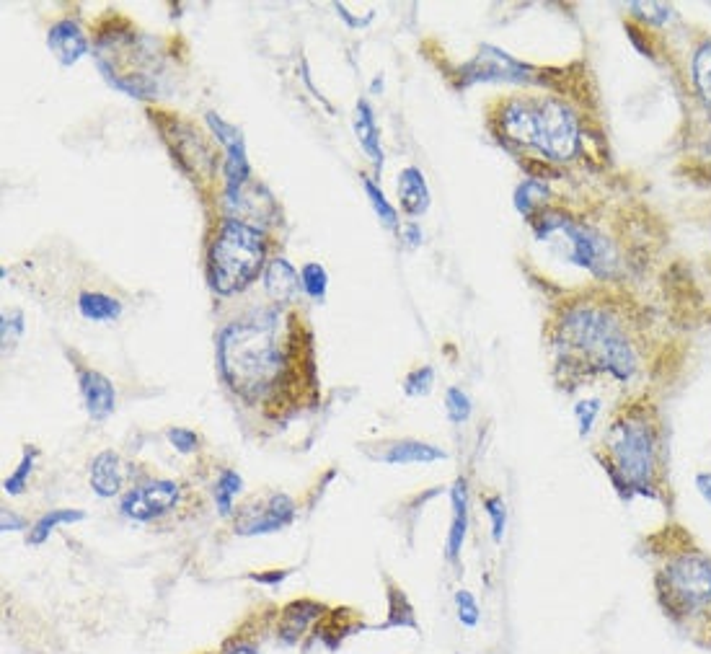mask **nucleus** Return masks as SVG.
<instances>
[{
	"mask_svg": "<svg viewBox=\"0 0 711 654\" xmlns=\"http://www.w3.org/2000/svg\"><path fill=\"white\" fill-rule=\"evenodd\" d=\"M595 458L624 502H673L668 419L649 393H631L613 409Z\"/></svg>",
	"mask_w": 711,
	"mask_h": 654,
	"instance_id": "1",
	"label": "nucleus"
},
{
	"mask_svg": "<svg viewBox=\"0 0 711 654\" xmlns=\"http://www.w3.org/2000/svg\"><path fill=\"white\" fill-rule=\"evenodd\" d=\"M277 308L225 326L218 339L223 380L246 404H272L298 375V334Z\"/></svg>",
	"mask_w": 711,
	"mask_h": 654,
	"instance_id": "2",
	"label": "nucleus"
},
{
	"mask_svg": "<svg viewBox=\"0 0 711 654\" xmlns=\"http://www.w3.org/2000/svg\"><path fill=\"white\" fill-rule=\"evenodd\" d=\"M652 592L665 621L696 647L711 652V554L670 523L647 538Z\"/></svg>",
	"mask_w": 711,
	"mask_h": 654,
	"instance_id": "3",
	"label": "nucleus"
},
{
	"mask_svg": "<svg viewBox=\"0 0 711 654\" xmlns=\"http://www.w3.org/2000/svg\"><path fill=\"white\" fill-rule=\"evenodd\" d=\"M556 344L562 349V368L569 388L598 375L631 383L642 370V352L621 318L603 306L582 303L564 313L556 329Z\"/></svg>",
	"mask_w": 711,
	"mask_h": 654,
	"instance_id": "4",
	"label": "nucleus"
},
{
	"mask_svg": "<svg viewBox=\"0 0 711 654\" xmlns=\"http://www.w3.org/2000/svg\"><path fill=\"white\" fill-rule=\"evenodd\" d=\"M502 138L541 150L551 161H569L580 150V125L572 109L554 99H512L497 117Z\"/></svg>",
	"mask_w": 711,
	"mask_h": 654,
	"instance_id": "5",
	"label": "nucleus"
},
{
	"mask_svg": "<svg viewBox=\"0 0 711 654\" xmlns=\"http://www.w3.org/2000/svg\"><path fill=\"white\" fill-rule=\"evenodd\" d=\"M264 254L262 231L241 220H223L210 246V285L215 293L233 295L249 287L262 272Z\"/></svg>",
	"mask_w": 711,
	"mask_h": 654,
	"instance_id": "6",
	"label": "nucleus"
},
{
	"mask_svg": "<svg viewBox=\"0 0 711 654\" xmlns=\"http://www.w3.org/2000/svg\"><path fill=\"white\" fill-rule=\"evenodd\" d=\"M531 225L538 241H549V238L556 236L562 238L564 259L577 264V267L590 269L593 275L608 277L611 267L616 264L613 262L608 238L600 236L590 225L567 218L564 212L549 210V207H546V210H541L536 218L531 220Z\"/></svg>",
	"mask_w": 711,
	"mask_h": 654,
	"instance_id": "7",
	"label": "nucleus"
},
{
	"mask_svg": "<svg viewBox=\"0 0 711 654\" xmlns=\"http://www.w3.org/2000/svg\"><path fill=\"white\" fill-rule=\"evenodd\" d=\"M295 520V505L287 494H269V497L251 502L238 512L233 530L238 536H267L287 528Z\"/></svg>",
	"mask_w": 711,
	"mask_h": 654,
	"instance_id": "8",
	"label": "nucleus"
},
{
	"mask_svg": "<svg viewBox=\"0 0 711 654\" xmlns=\"http://www.w3.org/2000/svg\"><path fill=\"white\" fill-rule=\"evenodd\" d=\"M207 125L213 127L215 138L225 145V202H228V207H233L241 202V189L251 179L244 138L236 127L223 122L218 114H207Z\"/></svg>",
	"mask_w": 711,
	"mask_h": 654,
	"instance_id": "9",
	"label": "nucleus"
},
{
	"mask_svg": "<svg viewBox=\"0 0 711 654\" xmlns=\"http://www.w3.org/2000/svg\"><path fill=\"white\" fill-rule=\"evenodd\" d=\"M179 502V486L174 481H150L122 497V512L132 520L148 523L171 512Z\"/></svg>",
	"mask_w": 711,
	"mask_h": 654,
	"instance_id": "10",
	"label": "nucleus"
},
{
	"mask_svg": "<svg viewBox=\"0 0 711 654\" xmlns=\"http://www.w3.org/2000/svg\"><path fill=\"white\" fill-rule=\"evenodd\" d=\"M463 83H479V81H510V83H525L528 81V68L518 63L515 57L507 52L497 50L492 44H484L479 55L461 70Z\"/></svg>",
	"mask_w": 711,
	"mask_h": 654,
	"instance_id": "11",
	"label": "nucleus"
},
{
	"mask_svg": "<svg viewBox=\"0 0 711 654\" xmlns=\"http://www.w3.org/2000/svg\"><path fill=\"white\" fill-rule=\"evenodd\" d=\"M78 386H81L88 417L94 419V422H104L107 417H112L117 396H114V386L107 375H101L99 370H81L78 373Z\"/></svg>",
	"mask_w": 711,
	"mask_h": 654,
	"instance_id": "12",
	"label": "nucleus"
},
{
	"mask_svg": "<svg viewBox=\"0 0 711 654\" xmlns=\"http://www.w3.org/2000/svg\"><path fill=\"white\" fill-rule=\"evenodd\" d=\"M47 47L63 65H75L88 52V39L75 21H57L47 34Z\"/></svg>",
	"mask_w": 711,
	"mask_h": 654,
	"instance_id": "13",
	"label": "nucleus"
},
{
	"mask_svg": "<svg viewBox=\"0 0 711 654\" xmlns=\"http://www.w3.org/2000/svg\"><path fill=\"white\" fill-rule=\"evenodd\" d=\"M450 505H453V520H450L448 541H445V556L448 561H458L463 551V541L468 533V484L458 479L450 489Z\"/></svg>",
	"mask_w": 711,
	"mask_h": 654,
	"instance_id": "14",
	"label": "nucleus"
},
{
	"mask_svg": "<svg viewBox=\"0 0 711 654\" xmlns=\"http://www.w3.org/2000/svg\"><path fill=\"white\" fill-rule=\"evenodd\" d=\"M326 608L316 600H295L282 611L280 616V639L287 644H295L300 636L306 634L316 618H321Z\"/></svg>",
	"mask_w": 711,
	"mask_h": 654,
	"instance_id": "15",
	"label": "nucleus"
},
{
	"mask_svg": "<svg viewBox=\"0 0 711 654\" xmlns=\"http://www.w3.org/2000/svg\"><path fill=\"white\" fill-rule=\"evenodd\" d=\"M264 285H267L269 298L280 303V306L293 303L295 295H298V287H303L300 285L298 272H295L285 259H272V262H267V267H264Z\"/></svg>",
	"mask_w": 711,
	"mask_h": 654,
	"instance_id": "16",
	"label": "nucleus"
},
{
	"mask_svg": "<svg viewBox=\"0 0 711 654\" xmlns=\"http://www.w3.org/2000/svg\"><path fill=\"white\" fill-rule=\"evenodd\" d=\"M399 200L406 215L419 218L430 210V189H427L425 174L417 166H409L399 174Z\"/></svg>",
	"mask_w": 711,
	"mask_h": 654,
	"instance_id": "17",
	"label": "nucleus"
},
{
	"mask_svg": "<svg viewBox=\"0 0 711 654\" xmlns=\"http://www.w3.org/2000/svg\"><path fill=\"white\" fill-rule=\"evenodd\" d=\"M448 453L443 448L419 440H401V443L388 445L386 453H381V461L388 466H409V463H435L445 461Z\"/></svg>",
	"mask_w": 711,
	"mask_h": 654,
	"instance_id": "18",
	"label": "nucleus"
},
{
	"mask_svg": "<svg viewBox=\"0 0 711 654\" xmlns=\"http://www.w3.org/2000/svg\"><path fill=\"white\" fill-rule=\"evenodd\" d=\"M88 481H91V489H94L99 497H114L122 489V466H119V455L112 453V450H104L94 458L91 463V474H88Z\"/></svg>",
	"mask_w": 711,
	"mask_h": 654,
	"instance_id": "19",
	"label": "nucleus"
},
{
	"mask_svg": "<svg viewBox=\"0 0 711 654\" xmlns=\"http://www.w3.org/2000/svg\"><path fill=\"white\" fill-rule=\"evenodd\" d=\"M355 132L357 140H360L362 150L373 158L375 169L383 166V148H381V138H378V127H375V117L373 109H370L368 101H357V114H355Z\"/></svg>",
	"mask_w": 711,
	"mask_h": 654,
	"instance_id": "20",
	"label": "nucleus"
},
{
	"mask_svg": "<svg viewBox=\"0 0 711 654\" xmlns=\"http://www.w3.org/2000/svg\"><path fill=\"white\" fill-rule=\"evenodd\" d=\"M81 520H86V512L83 510H50L47 515H42L37 523L32 525L26 541L32 543V546H42V543L55 533V528H60V525L81 523Z\"/></svg>",
	"mask_w": 711,
	"mask_h": 654,
	"instance_id": "21",
	"label": "nucleus"
},
{
	"mask_svg": "<svg viewBox=\"0 0 711 654\" xmlns=\"http://www.w3.org/2000/svg\"><path fill=\"white\" fill-rule=\"evenodd\" d=\"M78 311L86 321H117L122 316V303L117 298H109L104 293H83L78 298Z\"/></svg>",
	"mask_w": 711,
	"mask_h": 654,
	"instance_id": "22",
	"label": "nucleus"
},
{
	"mask_svg": "<svg viewBox=\"0 0 711 654\" xmlns=\"http://www.w3.org/2000/svg\"><path fill=\"white\" fill-rule=\"evenodd\" d=\"M549 202V187L538 179H525L515 192V207L525 220H533Z\"/></svg>",
	"mask_w": 711,
	"mask_h": 654,
	"instance_id": "23",
	"label": "nucleus"
},
{
	"mask_svg": "<svg viewBox=\"0 0 711 654\" xmlns=\"http://www.w3.org/2000/svg\"><path fill=\"white\" fill-rule=\"evenodd\" d=\"M388 621L383 623V629H414L417 631V618H414V608L404 590L396 585H388Z\"/></svg>",
	"mask_w": 711,
	"mask_h": 654,
	"instance_id": "24",
	"label": "nucleus"
},
{
	"mask_svg": "<svg viewBox=\"0 0 711 654\" xmlns=\"http://www.w3.org/2000/svg\"><path fill=\"white\" fill-rule=\"evenodd\" d=\"M693 86L711 112V42L701 44L693 55Z\"/></svg>",
	"mask_w": 711,
	"mask_h": 654,
	"instance_id": "25",
	"label": "nucleus"
},
{
	"mask_svg": "<svg viewBox=\"0 0 711 654\" xmlns=\"http://www.w3.org/2000/svg\"><path fill=\"white\" fill-rule=\"evenodd\" d=\"M244 489V479L236 474V471H223L215 484V505H218V512L223 517H228L233 512V499L236 494Z\"/></svg>",
	"mask_w": 711,
	"mask_h": 654,
	"instance_id": "26",
	"label": "nucleus"
},
{
	"mask_svg": "<svg viewBox=\"0 0 711 654\" xmlns=\"http://www.w3.org/2000/svg\"><path fill=\"white\" fill-rule=\"evenodd\" d=\"M39 450L37 448H26L24 455H21V463L16 466V471H13L11 476H8L6 481H3V489H6V494H21L26 489V481H29V476H32L34 471V461H37Z\"/></svg>",
	"mask_w": 711,
	"mask_h": 654,
	"instance_id": "27",
	"label": "nucleus"
},
{
	"mask_svg": "<svg viewBox=\"0 0 711 654\" xmlns=\"http://www.w3.org/2000/svg\"><path fill=\"white\" fill-rule=\"evenodd\" d=\"M445 412H448V419L453 424H463L471 419L474 406H471V399H468V393L463 388L450 386L445 391Z\"/></svg>",
	"mask_w": 711,
	"mask_h": 654,
	"instance_id": "28",
	"label": "nucleus"
},
{
	"mask_svg": "<svg viewBox=\"0 0 711 654\" xmlns=\"http://www.w3.org/2000/svg\"><path fill=\"white\" fill-rule=\"evenodd\" d=\"M362 187H365V194H368L370 205H373L375 215L383 220V225H386V228H396V225H399V215H396V207L386 200V194L375 187L370 179L362 181Z\"/></svg>",
	"mask_w": 711,
	"mask_h": 654,
	"instance_id": "29",
	"label": "nucleus"
},
{
	"mask_svg": "<svg viewBox=\"0 0 711 654\" xmlns=\"http://www.w3.org/2000/svg\"><path fill=\"white\" fill-rule=\"evenodd\" d=\"M300 285H303V290H306L313 300H324L326 287H329V275H326V269L321 267V264L311 262L300 269Z\"/></svg>",
	"mask_w": 711,
	"mask_h": 654,
	"instance_id": "30",
	"label": "nucleus"
},
{
	"mask_svg": "<svg viewBox=\"0 0 711 654\" xmlns=\"http://www.w3.org/2000/svg\"><path fill=\"white\" fill-rule=\"evenodd\" d=\"M484 510H487L489 523H492L494 543H502L505 541V528H507L505 499L499 497V494H489V497H484Z\"/></svg>",
	"mask_w": 711,
	"mask_h": 654,
	"instance_id": "31",
	"label": "nucleus"
},
{
	"mask_svg": "<svg viewBox=\"0 0 711 654\" xmlns=\"http://www.w3.org/2000/svg\"><path fill=\"white\" fill-rule=\"evenodd\" d=\"M435 386V370L430 365L425 368H417L404 378V393L406 396H427Z\"/></svg>",
	"mask_w": 711,
	"mask_h": 654,
	"instance_id": "32",
	"label": "nucleus"
},
{
	"mask_svg": "<svg viewBox=\"0 0 711 654\" xmlns=\"http://www.w3.org/2000/svg\"><path fill=\"white\" fill-rule=\"evenodd\" d=\"M456 613H458V621H461L466 629H476V626H479L481 621L479 603H476V598L468 590L456 592Z\"/></svg>",
	"mask_w": 711,
	"mask_h": 654,
	"instance_id": "33",
	"label": "nucleus"
},
{
	"mask_svg": "<svg viewBox=\"0 0 711 654\" xmlns=\"http://www.w3.org/2000/svg\"><path fill=\"white\" fill-rule=\"evenodd\" d=\"M598 414H600V399H587L574 406V417H577V422H580V437H587L590 432H593Z\"/></svg>",
	"mask_w": 711,
	"mask_h": 654,
	"instance_id": "34",
	"label": "nucleus"
},
{
	"mask_svg": "<svg viewBox=\"0 0 711 654\" xmlns=\"http://www.w3.org/2000/svg\"><path fill=\"white\" fill-rule=\"evenodd\" d=\"M169 443L174 445L179 453H194V450H197V445H200V437L194 435L192 430H187V427H171Z\"/></svg>",
	"mask_w": 711,
	"mask_h": 654,
	"instance_id": "35",
	"label": "nucleus"
},
{
	"mask_svg": "<svg viewBox=\"0 0 711 654\" xmlns=\"http://www.w3.org/2000/svg\"><path fill=\"white\" fill-rule=\"evenodd\" d=\"M24 331V324H21V313H13V316H3V344H13L16 337Z\"/></svg>",
	"mask_w": 711,
	"mask_h": 654,
	"instance_id": "36",
	"label": "nucleus"
},
{
	"mask_svg": "<svg viewBox=\"0 0 711 654\" xmlns=\"http://www.w3.org/2000/svg\"><path fill=\"white\" fill-rule=\"evenodd\" d=\"M693 484H696V492L701 494V499L711 507V471H699Z\"/></svg>",
	"mask_w": 711,
	"mask_h": 654,
	"instance_id": "37",
	"label": "nucleus"
},
{
	"mask_svg": "<svg viewBox=\"0 0 711 654\" xmlns=\"http://www.w3.org/2000/svg\"><path fill=\"white\" fill-rule=\"evenodd\" d=\"M0 530H3V533H8V530H11V533H13V530H24V520H21V517L13 515L11 510H3V520H0Z\"/></svg>",
	"mask_w": 711,
	"mask_h": 654,
	"instance_id": "38",
	"label": "nucleus"
},
{
	"mask_svg": "<svg viewBox=\"0 0 711 654\" xmlns=\"http://www.w3.org/2000/svg\"><path fill=\"white\" fill-rule=\"evenodd\" d=\"M290 572H272V574H251V580L262 582V585H280Z\"/></svg>",
	"mask_w": 711,
	"mask_h": 654,
	"instance_id": "39",
	"label": "nucleus"
},
{
	"mask_svg": "<svg viewBox=\"0 0 711 654\" xmlns=\"http://www.w3.org/2000/svg\"><path fill=\"white\" fill-rule=\"evenodd\" d=\"M223 654H259V649H254L251 644H241V642H231L223 649Z\"/></svg>",
	"mask_w": 711,
	"mask_h": 654,
	"instance_id": "40",
	"label": "nucleus"
},
{
	"mask_svg": "<svg viewBox=\"0 0 711 654\" xmlns=\"http://www.w3.org/2000/svg\"><path fill=\"white\" fill-rule=\"evenodd\" d=\"M404 236L406 241H409V246H419V241H422V231H419V225H406L404 228Z\"/></svg>",
	"mask_w": 711,
	"mask_h": 654,
	"instance_id": "41",
	"label": "nucleus"
}]
</instances>
